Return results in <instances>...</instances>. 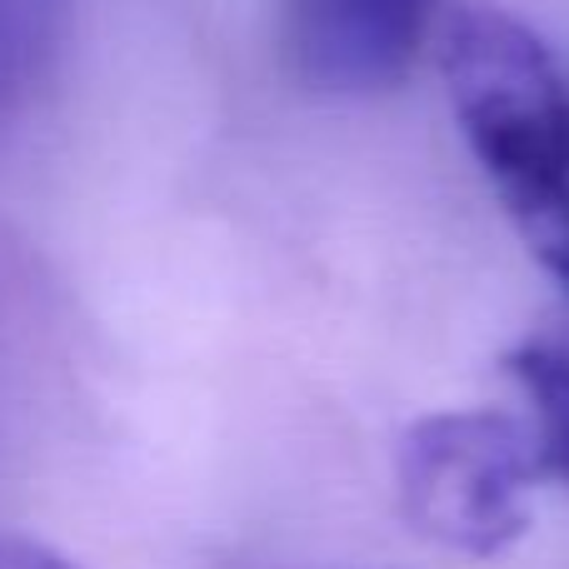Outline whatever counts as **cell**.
<instances>
[{"label":"cell","instance_id":"6da1fadb","mask_svg":"<svg viewBox=\"0 0 569 569\" xmlns=\"http://www.w3.org/2000/svg\"><path fill=\"white\" fill-rule=\"evenodd\" d=\"M440 70L455 120L530 256L569 290V80L520 16H445Z\"/></svg>","mask_w":569,"mask_h":569},{"label":"cell","instance_id":"7a4b0ae2","mask_svg":"<svg viewBox=\"0 0 569 569\" xmlns=\"http://www.w3.org/2000/svg\"><path fill=\"white\" fill-rule=\"evenodd\" d=\"M545 480L530 420L505 410L425 415L400 435L395 490L410 530L470 560H495L530 530V490Z\"/></svg>","mask_w":569,"mask_h":569},{"label":"cell","instance_id":"3957f363","mask_svg":"<svg viewBox=\"0 0 569 569\" xmlns=\"http://www.w3.org/2000/svg\"><path fill=\"white\" fill-rule=\"evenodd\" d=\"M440 0H280L290 70L320 96H380L415 70Z\"/></svg>","mask_w":569,"mask_h":569},{"label":"cell","instance_id":"277c9868","mask_svg":"<svg viewBox=\"0 0 569 569\" xmlns=\"http://www.w3.org/2000/svg\"><path fill=\"white\" fill-rule=\"evenodd\" d=\"M505 365L530 400V430L540 440L545 480L569 485V315L525 335Z\"/></svg>","mask_w":569,"mask_h":569},{"label":"cell","instance_id":"5b68a950","mask_svg":"<svg viewBox=\"0 0 569 569\" xmlns=\"http://www.w3.org/2000/svg\"><path fill=\"white\" fill-rule=\"evenodd\" d=\"M66 0H0V106L46 70L60 40Z\"/></svg>","mask_w":569,"mask_h":569},{"label":"cell","instance_id":"8992f818","mask_svg":"<svg viewBox=\"0 0 569 569\" xmlns=\"http://www.w3.org/2000/svg\"><path fill=\"white\" fill-rule=\"evenodd\" d=\"M0 569H86V565L66 560L60 550H50V545H40V540L0 530Z\"/></svg>","mask_w":569,"mask_h":569}]
</instances>
